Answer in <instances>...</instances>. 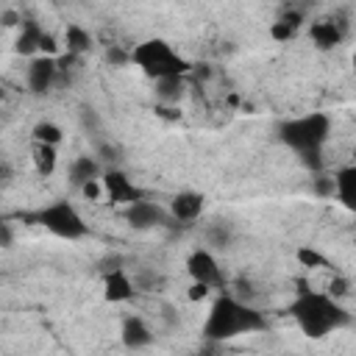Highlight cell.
I'll list each match as a JSON object with an SVG mask.
<instances>
[{"mask_svg": "<svg viewBox=\"0 0 356 356\" xmlns=\"http://www.w3.org/2000/svg\"><path fill=\"white\" fill-rule=\"evenodd\" d=\"M289 314L309 339H323L350 323V312L337 298L314 289H300L298 298L289 303Z\"/></svg>", "mask_w": 356, "mask_h": 356, "instance_id": "6da1fadb", "label": "cell"}, {"mask_svg": "<svg viewBox=\"0 0 356 356\" xmlns=\"http://www.w3.org/2000/svg\"><path fill=\"white\" fill-rule=\"evenodd\" d=\"M264 325H267V320L261 312H256L253 306H248L231 295H220L211 303L209 317L203 323V339L217 345V342H228V339L242 337V334L261 331Z\"/></svg>", "mask_w": 356, "mask_h": 356, "instance_id": "7a4b0ae2", "label": "cell"}, {"mask_svg": "<svg viewBox=\"0 0 356 356\" xmlns=\"http://www.w3.org/2000/svg\"><path fill=\"white\" fill-rule=\"evenodd\" d=\"M331 136V117L323 114V111H312V114H303V117H292V120H284L278 125V139L295 150L300 156V161L309 167V170H320L323 161H320V150L323 145L328 142Z\"/></svg>", "mask_w": 356, "mask_h": 356, "instance_id": "3957f363", "label": "cell"}, {"mask_svg": "<svg viewBox=\"0 0 356 356\" xmlns=\"http://www.w3.org/2000/svg\"><path fill=\"white\" fill-rule=\"evenodd\" d=\"M131 61L150 75L153 81H164V78H184L192 64L164 39H147L142 44H136L131 50Z\"/></svg>", "mask_w": 356, "mask_h": 356, "instance_id": "277c9868", "label": "cell"}, {"mask_svg": "<svg viewBox=\"0 0 356 356\" xmlns=\"http://www.w3.org/2000/svg\"><path fill=\"white\" fill-rule=\"evenodd\" d=\"M33 220L39 225H44L50 234L61 236V239H81V236L89 234V225L83 222L81 211L72 203H67V200H56L50 206H42L33 214Z\"/></svg>", "mask_w": 356, "mask_h": 356, "instance_id": "5b68a950", "label": "cell"}, {"mask_svg": "<svg viewBox=\"0 0 356 356\" xmlns=\"http://www.w3.org/2000/svg\"><path fill=\"white\" fill-rule=\"evenodd\" d=\"M186 273H189L192 284H203L209 289L225 286V273H222L220 261L211 256V250H203V248L192 250L186 259Z\"/></svg>", "mask_w": 356, "mask_h": 356, "instance_id": "8992f818", "label": "cell"}, {"mask_svg": "<svg viewBox=\"0 0 356 356\" xmlns=\"http://www.w3.org/2000/svg\"><path fill=\"white\" fill-rule=\"evenodd\" d=\"M103 192L108 195L111 203H120V206H131L136 200H142V192L139 186L122 172V170H106L103 172Z\"/></svg>", "mask_w": 356, "mask_h": 356, "instance_id": "52a82bcc", "label": "cell"}, {"mask_svg": "<svg viewBox=\"0 0 356 356\" xmlns=\"http://www.w3.org/2000/svg\"><path fill=\"white\" fill-rule=\"evenodd\" d=\"M58 78V61L53 56H39L28 67V89L33 95H44Z\"/></svg>", "mask_w": 356, "mask_h": 356, "instance_id": "ba28073f", "label": "cell"}, {"mask_svg": "<svg viewBox=\"0 0 356 356\" xmlns=\"http://www.w3.org/2000/svg\"><path fill=\"white\" fill-rule=\"evenodd\" d=\"M125 220L134 225V228H153V225H164L167 220H170V214L159 206V203H153V200H136V203H131L128 209H125Z\"/></svg>", "mask_w": 356, "mask_h": 356, "instance_id": "9c48e42d", "label": "cell"}, {"mask_svg": "<svg viewBox=\"0 0 356 356\" xmlns=\"http://www.w3.org/2000/svg\"><path fill=\"white\" fill-rule=\"evenodd\" d=\"M134 295H136L134 278H131L122 267H111V270L106 273V278H103V298H106L108 303H125V300H131Z\"/></svg>", "mask_w": 356, "mask_h": 356, "instance_id": "30bf717a", "label": "cell"}, {"mask_svg": "<svg viewBox=\"0 0 356 356\" xmlns=\"http://www.w3.org/2000/svg\"><path fill=\"white\" fill-rule=\"evenodd\" d=\"M200 211H203V195L200 192L186 189V192H178L170 200V217L175 222H192V220L200 217Z\"/></svg>", "mask_w": 356, "mask_h": 356, "instance_id": "8fae6325", "label": "cell"}, {"mask_svg": "<svg viewBox=\"0 0 356 356\" xmlns=\"http://www.w3.org/2000/svg\"><path fill=\"white\" fill-rule=\"evenodd\" d=\"M309 36H312V42H314L317 50H331V47H337V44L342 42L345 31H342V25L334 22V19H317V22H312Z\"/></svg>", "mask_w": 356, "mask_h": 356, "instance_id": "7c38bea8", "label": "cell"}, {"mask_svg": "<svg viewBox=\"0 0 356 356\" xmlns=\"http://www.w3.org/2000/svg\"><path fill=\"white\" fill-rule=\"evenodd\" d=\"M334 195L337 200L356 214V167H342L334 175Z\"/></svg>", "mask_w": 356, "mask_h": 356, "instance_id": "4fadbf2b", "label": "cell"}, {"mask_svg": "<svg viewBox=\"0 0 356 356\" xmlns=\"http://www.w3.org/2000/svg\"><path fill=\"white\" fill-rule=\"evenodd\" d=\"M153 342V331L147 328V323L142 317H125L122 320V345L131 350H139L145 345Z\"/></svg>", "mask_w": 356, "mask_h": 356, "instance_id": "5bb4252c", "label": "cell"}, {"mask_svg": "<svg viewBox=\"0 0 356 356\" xmlns=\"http://www.w3.org/2000/svg\"><path fill=\"white\" fill-rule=\"evenodd\" d=\"M97 178H100V164L92 156H78L70 164V181H72V186L83 189L89 181H97Z\"/></svg>", "mask_w": 356, "mask_h": 356, "instance_id": "9a60e30c", "label": "cell"}, {"mask_svg": "<svg viewBox=\"0 0 356 356\" xmlns=\"http://www.w3.org/2000/svg\"><path fill=\"white\" fill-rule=\"evenodd\" d=\"M42 36H44L42 25L33 22V19H25V22H22V31H19V36H17V53L28 56V53H33V50H42Z\"/></svg>", "mask_w": 356, "mask_h": 356, "instance_id": "2e32d148", "label": "cell"}, {"mask_svg": "<svg viewBox=\"0 0 356 356\" xmlns=\"http://www.w3.org/2000/svg\"><path fill=\"white\" fill-rule=\"evenodd\" d=\"M64 44H67V53L70 56H83L89 47H92V33L86 31V28H81V25H67V31H64Z\"/></svg>", "mask_w": 356, "mask_h": 356, "instance_id": "e0dca14e", "label": "cell"}, {"mask_svg": "<svg viewBox=\"0 0 356 356\" xmlns=\"http://www.w3.org/2000/svg\"><path fill=\"white\" fill-rule=\"evenodd\" d=\"M300 22H303V14H300V11H289V14H284L278 22L270 25V36H273L275 42H289V39H295Z\"/></svg>", "mask_w": 356, "mask_h": 356, "instance_id": "ac0fdd59", "label": "cell"}, {"mask_svg": "<svg viewBox=\"0 0 356 356\" xmlns=\"http://www.w3.org/2000/svg\"><path fill=\"white\" fill-rule=\"evenodd\" d=\"M31 156H33V167H36V172H39V175H53L56 161H58V156H56V147H53V145H39V142H33Z\"/></svg>", "mask_w": 356, "mask_h": 356, "instance_id": "d6986e66", "label": "cell"}, {"mask_svg": "<svg viewBox=\"0 0 356 356\" xmlns=\"http://www.w3.org/2000/svg\"><path fill=\"white\" fill-rule=\"evenodd\" d=\"M61 136L64 134H61V128L56 122H47L44 120V122H36L33 125V142H39V145H53L56 147L61 142Z\"/></svg>", "mask_w": 356, "mask_h": 356, "instance_id": "ffe728a7", "label": "cell"}, {"mask_svg": "<svg viewBox=\"0 0 356 356\" xmlns=\"http://www.w3.org/2000/svg\"><path fill=\"white\" fill-rule=\"evenodd\" d=\"M156 95L167 103H175L181 95H184V78H164V81H156Z\"/></svg>", "mask_w": 356, "mask_h": 356, "instance_id": "44dd1931", "label": "cell"}, {"mask_svg": "<svg viewBox=\"0 0 356 356\" xmlns=\"http://www.w3.org/2000/svg\"><path fill=\"white\" fill-rule=\"evenodd\" d=\"M298 261H300L303 267H328L325 256L317 253L314 248H300V250H298Z\"/></svg>", "mask_w": 356, "mask_h": 356, "instance_id": "7402d4cb", "label": "cell"}, {"mask_svg": "<svg viewBox=\"0 0 356 356\" xmlns=\"http://www.w3.org/2000/svg\"><path fill=\"white\" fill-rule=\"evenodd\" d=\"M100 178H103V175H100ZM100 178H97V181H89V184L81 189V192H83V197H89V200L100 197V192H103V181H100Z\"/></svg>", "mask_w": 356, "mask_h": 356, "instance_id": "603a6c76", "label": "cell"}, {"mask_svg": "<svg viewBox=\"0 0 356 356\" xmlns=\"http://www.w3.org/2000/svg\"><path fill=\"white\" fill-rule=\"evenodd\" d=\"M345 292H348V281L337 275V278H334V281L328 284V295H331V298H342Z\"/></svg>", "mask_w": 356, "mask_h": 356, "instance_id": "cb8c5ba5", "label": "cell"}, {"mask_svg": "<svg viewBox=\"0 0 356 356\" xmlns=\"http://www.w3.org/2000/svg\"><path fill=\"white\" fill-rule=\"evenodd\" d=\"M314 192L317 195H334V178H314Z\"/></svg>", "mask_w": 356, "mask_h": 356, "instance_id": "d4e9b609", "label": "cell"}, {"mask_svg": "<svg viewBox=\"0 0 356 356\" xmlns=\"http://www.w3.org/2000/svg\"><path fill=\"white\" fill-rule=\"evenodd\" d=\"M209 236H211L217 245H225V242L231 239V231H228L225 225H217V228H211V231H209Z\"/></svg>", "mask_w": 356, "mask_h": 356, "instance_id": "484cf974", "label": "cell"}, {"mask_svg": "<svg viewBox=\"0 0 356 356\" xmlns=\"http://www.w3.org/2000/svg\"><path fill=\"white\" fill-rule=\"evenodd\" d=\"M206 295H209V286H203V284H192L189 286V298L192 300H203Z\"/></svg>", "mask_w": 356, "mask_h": 356, "instance_id": "4316f807", "label": "cell"}, {"mask_svg": "<svg viewBox=\"0 0 356 356\" xmlns=\"http://www.w3.org/2000/svg\"><path fill=\"white\" fill-rule=\"evenodd\" d=\"M100 153H103V159H106V161H108V159H117V147L103 145V147H100Z\"/></svg>", "mask_w": 356, "mask_h": 356, "instance_id": "83f0119b", "label": "cell"}, {"mask_svg": "<svg viewBox=\"0 0 356 356\" xmlns=\"http://www.w3.org/2000/svg\"><path fill=\"white\" fill-rule=\"evenodd\" d=\"M14 19H17V14H14V11H6V14H3V25H17Z\"/></svg>", "mask_w": 356, "mask_h": 356, "instance_id": "f1b7e54d", "label": "cell"}, {"mask_svg": "<svg viewBox=\"0 0 356 356\" xmlns=\"http://www.w3.org/2000/svg\"><path fill=\"white\" fill-rule=\"evenodd\" d=\"M353 70H356V53H353Z\"/></svg>", "mask_w": 356, "mask_h": 356, "instance_id": "f546056e", "label": "cell"}]
</instances>
